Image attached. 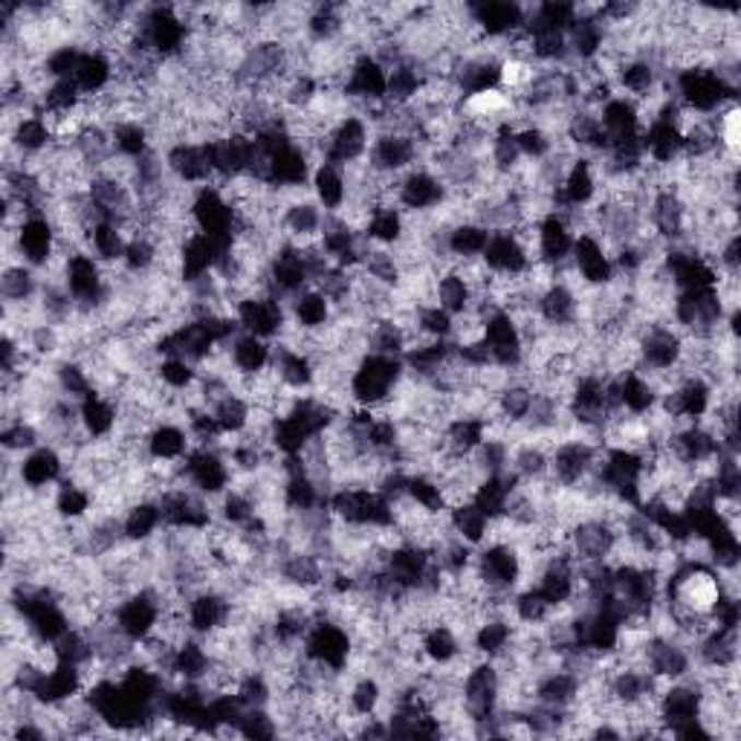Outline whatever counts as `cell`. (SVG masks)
<instances>
[{"mask_svg": "<svg viewBox=\"0 0 741 741\" xmlns=\"http://www.w3.org/2000/svg\"><path fill=\"white\" fill-rule=\"evenodd\" d=\"M58 232L47 214H30L17 226V256L21 264L42 272L56 258Z\"/></svg>", "mask_w": 741, "mask_h": 741, "instance_id": "1", "label": "cell"}, {"mask_svg": "<svg viewBox=\"0 0 741 741\" xmlns=\"http://www.w3.org/2000/svg\"><path fill=\"white\" fill-rule=\"evenodd\" d=\"M21 484L26 490H52L64 478V455L58 452L52 444L35 446L33 452L21 458Z\"/></svg>", "mask_w": 741, "mask_h": 741, "instance_id": "2", "label": "cell"}, {"mask_svg": "<svg viewBox=\"0 0 741 741\" xmlns=\"http://www.w3.org/2000/svg\"><path fill=\"white\" fill-rule=\"evenodd\" d=\"M481 261L486 270L498 275H521L530 267L528 249L521 247V240L513 232H490Z\"/></svg>", "mask_w": 741, "mask_h": 741, "instance_id": "3", "label": "cell"}, {"mask_svg": "<svg viewBox=\"0 0 741 741\" xmlns=\"http://www.w3.org/2000/svg\"><path fill=\"white\" fill-rule=\"evenodd\" d=\"M310 191H314V200L325 212H342L348 203L345 168L333 163H319L314 168V177H310Z\"/></svg>", "mask_w": 741, "mask_h": 741, "instance_id": "4", "label": "cell"}, {"mask_svg": "<svg viewBox=\"0 0 741 741\" xmlns=\"http://www.w3.org/2000/svg\"><path fill=\"white\" fill-rule=\"evenodd\" d=\"M0 296H3V305H35L38 296H42V275H38V270L26 264H3Z\"/></svg>", "mask_w": 741, "mask_h": 741, "instance_id": "5", "label": "cell"}, {"mask_svg": "<svg viewBox=\"0 0 741 741\" xmlns=\"http://www.w3.org/2000/svg\"><path fill=\"white\" fill-rule=\"evenodd\" d=\"M272 356V342L261 337H252V333H244L240 330L238 337L230 342V360L232 368L238 370L240 377H256L264 368H270Z\"/></svg>", "mask_w": 741, "mask_h": 741, "instance_id": "6", "label": "cell"}, {"mask_svg": "<svg viewBox=\"0 0 741 741\" xmlns=\"http://www.w3.org/2000/svg\"><path fill=\"white\" fill-rule=\"evenodd\" d=\"M165 521H163V510H160V504L154 498H145V502H137L131 510L122 516V530L125 539L128 542L145 544L151 539H157L163 533Z\"/></svg>", "mask_w": 741, "mask_h": 741, "instance_id": "7", "label": "cell"}, {"mask_svg": "<svg viewBox=\"0 0 741 741\" xmlns=\"http://www.w3.org/2000/svg\"><path fill=\"white\" fill-rule=\"evenodd\" d=\"M490 516H486L475 502H463L458 507L449 510V525H452V533L461 539V542L472 544V548H481L490 539Z\"/></svg>", "mask_w": 741, "mask_h": 741, "instance_id": "8", "label": "cell"}, {"mask_svg": "<svg viewBox=\"0 0 741 741\" xmlns=\"http://www.w3.org/2000/svg\"><path fill=\"white\" fill-rule=\"evenodd\" d=\"M486 240H490V230L481 226L475 221L455 223L452 230L446 232V252L458 261H467V258H481L486 249Z\"/></svg>", "mask_w": 741, "mask_h": 741, "instance_id": "9", "label": "cell"}, {"mask_svg": "<svg viewBox=\"0 0 741 741\" xmlns=\"http://www.w3.org/2000/svg\"><path fill=\"white\" fill-rule=\"evenodd\" d=\"M472 302H475V293L467 281L458 275V272H444L437 275L435 281V305L440 310H446L449 316H461L467 310H472Z\"/></svg>", "mask_w": 741, "mask_h": 741, "instance_id": "10", "label": "cell"}]
</instances>
